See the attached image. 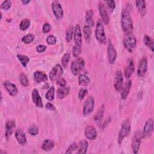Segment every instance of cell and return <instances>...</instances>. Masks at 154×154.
Instances as JSON below:
<instances>
[{
    "mask_svg": "<svg viewBox=\"0 0 154 154\" xmlns=\"http://www.w3.org/2000/svg\"><path fill=\"white\" fill-rule=\"evenodd\" d=\"M121 26L126 34H132L133 31V22L129 12L127 9H123L121 16Z\"/></svg>",
    "mask_w": 154,
    "mask_h": 154,
    "instance_id": "6da1fadb",
    "label": "cell"
},
{
    "mask_svg": "<svg viewBox=\"0 0 154 154\" xmlns=\"http://www.w3.org/2000/svg\"><path fill=\"white\" fill-rule=\"evenodd\" d=\"M131 123L129 119H126L125 120L122 124V127L120 128V130L119 131V135H118V143L119 144H121L122 143L123 139L126 138L130 133L131 132Z\"/></svg>",
    "mask_w": 154,
    "mask_h": 154,
    "instance_id": "7a4b0ae2",
    "label": "cell"
},
{
    "mask_svg": "<svg viewBox=\"0 0 154 154\" xmlns=\"http://www.w3.org/2000/svg\"><path fill=\"white\" fill-rule=\"evenodd\" d=\"M123 43L125 48L129 52H132L137 46V39L132 34H126Z\"/></svg>",
    "mask_w": 154,
    "mask_h": 154,
    "instance_id": "3957f363",
    "label": "cell"
},
{
    "mask_svg": "<svg viewBox=\"0 0 154 154\" xmlns=\"http://www.w3.org/2000/svg\"><path fill=\"white\" fill-rule=\"evenodd\" d=\"M95 37L98 42L101 44H105L106 42V35L102 22L100 19H99L96 23V27L95 30Z\"/></svg>",
    "mask_w": 154,
    "mask_h": 154,
    "instance_id": "277c9868",
    "label": "cell"
},
{
    "mask_svg": "<svg viewBox=\"0 0 154 154\" xmlns=\"http://www.w3.org/2000/svg\"><path fill=\"white\" fill-rule=\"evenodd\" d=\"M94 99L91 96L87 97L85 100L82 108V112L84 116H88L90 114L94 109Z\"/></svg>",
    "mask_w": 154,
    "mask_h": 154,
    "instance_id": "5b68a950",
    "label": "cell"
},
{
    "mask_svg": "<svg viewBox=\"0 0 154 154\" xmlns=\"http://www.w3.org/2000/svg\"><path fill=\"white\" fill-rule=\"evenodd\" d=\"M85 61L82 58H78L71 63V70L74 75H78L84 67Z\"/></svg>",
    "mask_w": 154,
    "mask_h": 154,
    "instance_id": "8992f818",
    "label": "cell"
},
{
    "mask_svg": "<svg viewBox=\"0 0 154 154\" xmlns=\"http://www.w3.org/2000/svg\"><path fill=\"white\" fill-rule=\"evenodd\" d=\"M142 138H143L142 132L139 130L137 131L135 133L134 137L132 138V149L134 153H138L140 149Z\"/></svg>",
    "mask_w": 154,
    "mask_h": 154,
    "instance_id": "52a82bcc",
    "label": "cell"
},
{
    "mask_svg": "<svg viewBox=\"0 0 154 154\" xmlns=\"http://www.w3.org/2000/svg\"><path fill=\"white\" fill-rule=\"evenodd\" d=\"M63 74V69L60 64H56L50 71L49 77L51 81H57Z\"/></svg>",
    "mask_w": 154,
    "mask_h": 154,
    "instance_id": "ba28073f",
    "label": "cell"
},
{
    "mask_svg": "<svg viewBox=\"0 0 154 154\" xmlns=\"http://www.w3.org/2000/svg\"><path fill=\"white\" fill-rule=\"evenodd\" d=\"M153 131V120L152 119H149L145 123L142 132L143 138H147L150 137Z\"/></svg>",
    "mask_w": 154,
    "mask_h": 154,
    "instance_id": "9c48e42d",
    "label": "cell"
},
{
    "mask_svg": "<svg viewBox=\"0 0 154 154\" xmlns=\"http://www.w3.org/2000/svg\"><path fill=\"white\" fill-rule=\"evenodd\" d=\"M147 60L146 57H142L138 62L137 67V75L139 77H143L147 72Z\"/></svg>",
    "mask_w": 154,
    "mask_h": 154,
    "instance_id": "30bf717a",
    "label": "cell"
},
{
    "mask_svg": "<svg viewBox=\"0 0 154 154\" xmlns=\"http://www.w3.org/2000/svg\"><path fill=\"white\" fill-rule=\"evenodd\" d=\"M52 9L53 13L57 20H60L63 16V10L62 7L58 1H54L52 3Z\"/></svg>",
    "mask_w": 154,
    "mask_h": 154,
    "instance_id": "8fae6325",
    "label": "cell"
},
{
    "mask_svg": "<svg viewBox=\"0 0 154 154\" xmlns=\"http://www.w3.org/2000/svg\"><path fill=\"white\" fill-rule=\"evenodd\" d=\"M15 128H16V122L14 120L10 119L6 122L5 128V137L7 140H9Z\"/></svg>",
    "mask_w": 154,
    "mask_h": 154,
    "instance_id": "7c38bea8",
    "label": "cell"
},
{
    "mask_svg": "<svg viewBox=\"0 0 154 154\" xmlns=\"http://www.w3.org/2000/svg\"><path fill=\"white\" fill-rule=\"evenodd\" d=\"M107 52H108V60L109 63L111 64L114 63L117 58V51L115 49L110 40H108V41Z\"/></svg>",
    "mask_w": 154,
    "mask_h": 154,
    "instance_id": "4fadbf2b",
    "label": "cell"
},
{
    "mask_svg": "<svg viewBox=\"0 0 154 154\" xmlns=\"http://www.w3.org/2000/svg\"><path fill=\"white\" fill-rule=\"evenodd\" d=\"M123 76L122 72L120 70L117 71L115 75L114 81V88L117 91H120L123 87Z\"/></svg>",
    "mask_w": 154,
    "mask_h": 154,
    "instance_id": "5bb4252c",
    "label": "cell"
},
{
    "mask_svg": "<svg viewBox=\"0 0 154 154\" xmlns=\"http://www.w3.org/2000/svg\"><path fill=\"white\" fill-rule=\"evenodd\" d=\"M84 134L85 137L90 140H94L97 137V131L96 128L94 126L90 125L85 127Z\"/></svg>",
    "mask_w": 154,
    "mask_h": 154,
    "instance_id": "9a60e30c",
    "label": "cell"
},
{
    "mask_svg": "<svg viewBox=\"0 0 154 154\" xmlns=\"http://www.w3.org/2000/svg\"><path fill=\"white\" fill-rule=\"evenodd\" d=\"M134 72V63L132 59L129 58L127 61V64L124 69V74L125 77L129 78Z\"/></svg>",
    "mask_w": 154,
    "mask_h": 154,
    "instance_id": "2e32d148",
    "label": "cell"
},
{
    "mask_svg": "<svg viewBox=\"0 0 154 154\" xmlns=\"http://www.w3.org/2000/svg\"><path fill=\"white\" fill-rule=\"evenodd\" d=\"M3 85L10 95L11 96H16L18 93V90L16 86L14 84L10 82V81H5L3 82Z\"/></svg>",
    "mask_w": 154,
    "mask_h": 154,
    "instance_id": "e0dca14e",
    "label": "cell"
},
{
    "mask_svg": "<svg viewBox=\"0 0 154 154\" xmlns=\"http://www.w3.org/2000/svg\"><path fill=\"white\" fill-rule=\"evenodd\" d=\"M99 10L100 15L101 16L103 22L105 24L108 25L109 22V17H108L106 8L105 7V5L102 2H99Z\"/></svg>",
    "mask_w": 154,
    "mask_h": 154,
    "instance_id": "ac0fdd59",
    "label": "cell"
},
{
    "mask_svg": "<svg viewBox=\"0 0 154 154\" xmlns=\"http://www.w3.org/2000/svg\"><path fill=\"white\" fill-rule=\"evenodd\" d=\"M31 95H32V99L33 103L35 104V105L38 108H43V105L42 100L38 93V90L35 88L33 89L31 93Z\"/></svg>",
    "mask_w": 154,
    "mask_h": 154,
    "instance_id": "d6986e66",
    "label": "cell"
},
{
    "mask_svg": "<svg viewBox=\"0 0 154 154\" xmlns=\"http://www.w3.org/2000/svg\"><path fill=\"white\" fill-rule=\"evenodd\" d=\"M74 42L75 45L81 46L82 45V33L80 26L76 25L74 30Z\"/></svg>",
    "mask_w": 154,
    "mask_h": 154,
    "instance_id": "ffe728a7",
    "label": "cell"
},
{
    "mask_svg": "<svg viewBox=\"0 0 154 154\" xmlns=\"http://www.w3.org/2000/svg\"><path fill=\"white\" fill-rule=\"evenodd\" d=\"M15 137L20 145H25L26 143V137L22 129H17L15 131Z\"/></svg>",
    "mask_w": 154,
    "mask_h": 154,
    "instance_id": "44dd1931",
    "label": "cell"
},
{
    "mask_svg": "<svg viewBox=\"0 0 154 154\" xmlns=\"http://www.w3.org/2000/svg\"><path fill=\"white\" fill-rule=\"evenodd\" d=\"M34 79L36 82L41 83L48 81V77L45 72L37 70L34 73Z\"/></svg>",
    "mask_w": 154,
    "mask_h": 154,
    "instance_id": "7402d4cb",
    "label": "cell"
},
{
    "mask_svg": "<svg viewBox=\"0 0 154 154\" xmlns=\"http://www.w3.org/2000/svg\"><path fill=\"white\" fill-rule=\"evenodd\" d=\"M132 82L131 80H128L126 82V83L123 85L121 89V97L122 99H126L127 96L129 93V91L131 87Z\"/></svg>",
    "mask_w": 154,
    "mask_h": 154,
    "instance_id": "603a6c76",
    "label": "cell"
},
{
    "mask_svg": "<svg viewBox=\"0 0 154 154\" xmlns=\"http://www.w3.org/2000/svg\"><path fill=\"white\" fill-rule=\"evenodd\" d=\"M136 6L142 16H145L146 13V2L144 0H138L135 1Z\"/></svg>",
    "mask_w": 154,
    "mask_h": 154,
    "instance_id": "cb8c5ba5",
    "label": "cell"
},
{
    "mask_svg": "<svg viewBox=\"0 0 154 154\" xmlns=\"http://www.w3.org/2000/svg\"><path fill=\"white\" fill-rule=\"evenodd\" d=\"M69 93V88L66 86L60 87L57 90V96L59 99H62L66 97Z\"/></svg>",
    "mask_w": 154,
    "mask_h": 154,
    "instance_id": "d4e9b609",
    "label": "cell"
},
{
    "mask_svg": "<svg viewBox=\"0 0 154 154\" xmlns=\"http://www.w3.org/2000/svg\"><path fill=\"white\" fill-rule=\"evenodd\" d=\"M88 143L87 140H82L78 143V153L85 154L87 153Z\"/></svg>",
    "mask_w": 154,
    "mask_h": 154,
    "instance_id": "484cf974",
    "label": "cell"
},
{
    "mask_svg": "<svg viewBox=\"0 0 154 154\" xmlns=\"http://www.w3.org/2000/svg\"><path fill=\"white\" fill-rule=\"evenodd\" d=\"M93 14H94L93 11L91 9H89L88 10H87L85 13V22L88 24L87 25L90 26H93L94 24V19H93Z\"/></svg>",
    "mask_w": 154,
    "mask_h": 154,
    "instance_id": "4316f807",
    "label": "cell"
},
{
    "mask_svg": "<svg viewBox=\"0 0 154 154\" xmlns=\"http://www.w3.org/2000/svg\"><path fill=\"white\" fill-rule=\"evenodd\" d=\"M54 147V143L52 140L50 139H46L45 141L43 142L41 148L42 150L45 151H49L52 150Z\"/></svg>",
    "mask_w": 154,
    "mask_h": 154,
    "instance_id": "83f0119b",
    "label": "cell"
},
{
    "mask_svg": "<svg viewBox=\"0 0 154 154\" xmlns=\"http://www.w3.org/2000/svg\"><path fill=\"white\" fill-rule=\"evenodd\" d=\"M144 42L145 45L152 51H154V42L153 38L147 34L144 35Z\"/></svg>",
    "mask_w": 154,
    "mask_h": 154,
    "instance_id": "f1b7e54d",
    "label": "cell"
},
{
    "mask_svg": "<svg viewBox=\"0 0 154 154\" xmlns=\"http://www.w3.org/2000/svg\"><path fill=\"white\" fill-rule=\"evenodd\" d=\"M104 111H105V106L104 105H102L97 111V112L96 113V114L94 116V120L96 122H100L102 121L103 117V114H104Z\"/></svg>",
    "mask_w": 154,
    "mask_h": 154,
    "instance_id": "f546056e",
    "label": "cell"
},
{
    "mask_svg": "<svg viewBox=\"0 0 154 154\" xmlns=\"http://www.w3.org/2000/svg\"><path fill=\"white\" fill-rule=\"evenodd\" d=\"M82 33L85 39V40L88 42H90L91 38V26L88 25H85L83 27L82 29Z\"/></svg>",
    "mask_w": 154,
    "mask_h": 154,
    "instance_id": "4dcf8cb0",
    "label": "cell"
},
{
    "mask_svg": "<svg viewBox=\"0 0 154 154\" xmlns=\"http://www.w3.org/2000/svg\"><path fill=\"white\" fill-rule=\"evenodd\" d=\"M90 80L89 78L84 74H81L78 77V82L80 85L87 86L89 84Z\"/></svg>",
    "mask_w": 154,
    "mask_h": 154,
    "instance_id": "1f68e13d",
    "label": "cell"
},
{
    "mask_svg": "<svg viewBox=\"0 0 154 154\" xmlns=\"http://www.w3.org/2000/svg\"><path fill=\"white\" fill-rule=\"evenodd\" d=\"M31 24V20L28 19H22L19 24V28L22 30V31H25L26 29H27Z\"/></svg>",
    "mask_w": 154,
    "mask_h": 154,
    "instance_id": "d6a6232c",
    "label": "cell"
},
{
    "mask_svg": "<svg viewBox=\"0 0 154 154\" xmlns=\"http://www.w3.org/2000/svg\"><path fill=\"white\" fill-rule=\"evenodd\" d=\"M17 59L19 60V61L20 62L21 64L24 67H26L27 64L29 61V58L27 56H26L25 55H22V54L17 55Z\"/></svg>",
    "mask_w": 154,
    "mask_h": 154,
    "instance_id": "836d02e7",
    "label": "cell"
},
{
    "mask_svg": "<svg viewBox=\"0 0 154 154\" xmlns=\"http://www.w3.org/2000/svg\"><path fill=\"white\" fill-rule=\"evenodd\" d=\"M73 33V26H69L66 30V40L67 42H70L72 39V36Z\"/></svg>",
    "mask_w": 154,
    "mask_h": 154,
    "instance_id": "e575fe53",
    "label": "cell"
},
{
    "mask_svg": "<svg viewBox=\"0 0 154 154\" xmlns=\"http://www.w3.org/2000/svg\"><path fill=\"white\" fill-rule=\"evenodd\" d=\"M54 94H55V88L54 87H51L45 94V97L47 100L52 101L54 99Z\"/></svg>",
    "mask_w": 154,
    "mask_h": 154,
    "instance_id": "d590c367",
    "label": "cell"
},
{
    "mask_svg": "<svg viewBox=\"0 0 154 154\" xmlns=\"http://www.w3.org/2000/svg\"><path fill=\"white\" fill-rule=\"evenodd\" d=\"M34 40V35L32 34H28L22 38V42L25 44H29Z\"/></svg>",
    "mask_w": 154,
    "mask_h": 154,
    "instance_id": "8d00e7d4",
    "label": "cell"
},
{
    "mask_svg": "<svg viewBox=\"0 0 154 154\" xmlns=\"http://www.w3.org/2000/svg\"><path fill=\"white\" fill-rule=\"evenodd\" d=\"M19 81H20L21 85L23 87H27L29 84L28 78H27L26 75L23 73H20V75L19 76Z\"/></svg>",
    "mask_w": 154,
    "mask_h": 154,
    "instance_id": "74e56055",
    "label": "cell"
},
{
    "mask_svg": "<svg viewBox=\"0 0 154 154\" xmlns=\"http://www.w3.org/2000/svg\"><path fill=\"white\" fill-rule=\"evenodd\" d=\"M69 60H70V54L69 52H67L64 54V55L61 58V64L63 67L64 68L67 67Z\"/></svg>",
    "mask_w": 154,
    "mask_h": 154,
    "instance_id": "f35d334b",
    "label": "cell"
},
{
    "mask_svg": "<svg viewBox=\"0 0 154 154\" xmlns=\"http://www.w3.org/2000/svg\"><path fill=\"white\" fill-rule=\"evenodd\" d=\"M81 46H79L77 45H75L73 46V49H72V54L74 57L77 58L78 57V56L79 55L81 51Z\"/></svg>",
    "mask_w": 154,
    "mask_h": 154,
    "instance_id": "ab89813d",
    "label": "cell"
},
{
    "mask_svg": "<svg viewBox=\"0 0 154 154\" xmlns=\"http://www.w3.org/2000/svg\"><path fill=\"white\" fill-rule=\"evenodd\" d=\"M106 4V6L108 7V10L110 11V12H112L113 10H114L115 8V7H116V4H115V1H113V0H111V1H106L105 2Z\"/></svg>",
    "mask_w": 154,
    "mask_h": 154,
    "instance_id": "60d3db41",
    "label": "cell"
},
{
    "mask_svg": "<svg viewBox=\"0 0 154 154\" xmlns=\"http://www.w3.org/2000/svg\"><path fill=\"white\" fill-rule=\"evenodd\" d=\"M46 41L48 45H55L57 42V38L56 37L53 35H49L46 37Z\"/></svg>",
    "mask_w": 154,
    "mask_h": 154,
    "instance_id": "b9f144b4",
    "label": "cell"
},
{
    "mask_svg": "<svg viewBox=\"0 0 154 154\" xmlns=\"http://www.w3.org/2000/svg\"><path fill=\"white\" fill-rule=\"evenodd\" d=\"M78 148V144L77 143H73L67 149L66 153H72L75 150H76Z\"/></svg>",
    "mask_w": 154,
    "mask_h": 154,
    "instance_id": "7bdbcfd3",
    "label": "cell"
},
{
    "mask_svg": "<svg viewBox=\"0 0 154 154\" xmlns=\"http://www.w3.org/2000/svg\"><path fill=\"white\" fill-rule=\"evenodd\" d=\"M11 6V1H4L1 4V9L7 10Z\"/></svg>",
    "mask_w": 154,
    "mask_h": 154,
    "instance_id": "ee69618b",
    "label": "cell"
},
{
    "mask_svg": "<svg viewBox=\"0 0 154 154\" xmlns=\"http://www.w3.org/2000/svg\"><path fill=\"white\" fill-rule=\"evenodd\" d=\"M88 94V90L86 88H82L79 90V93H78V97L80 100H83L84 98L86 96V95H87Z\"/></svg>",
    "mask_w": 154,
    "mask_h": 154,
    "instance_id": "f6af8a7d",
    "label": "cell"
},
{
    "mask_svg": "<svg viewBox=\"0 0 154 154\" xmlns=\"http://www.w3.org/2000/svg\"><path fill=\"white\" fill-rule=\"evenodd\" d=\"M28 132L31 135H36L38 132V128L35 125H32L28 128Z\"/></svg>",
    "mask_w": 154,
    "mask_h": 154,
    "instance_id": "bcb514c9",
    "label": "cell"
},
{
    "mask_svg": "<svg viewBox=\"0 0 154 154\" xmlns=\"http://www.w3.org/2000/svg\"><path fill=\"white\" fill-rule=\"evenodd\" d=\"M51 29V25L49 23H46L44 24L43 28H42V31L43 33H47L49 32L50 31Z\"/></svg>",
    "mask_w": 154,
    "mask_h": 154,
    "instance_id": "7dc6e473",
    "label": "cell"
},
{
    "mask_svg": "<svg viewBox=\"0 0 154 154\" xmlns=\"http://www.w3.org/2000/svg\"><path fill=\"white\" fill-rule=\"evenodd\" d=\"M45 107H46V108L47 109H48V110L52 111H56V108H55V106H54L52 103H51V102H48V103L46 104Z\"/></svg>",
    "mask_w": 154,
    "mask_h": 154,
    "instance_id": "c3c4849f",
    "label": "cell"
},
{
    "mask_svg": "<svg viewBox=\"0 0 154 154\" xmlns=\"http://www.w3.org/2000/svg\"><path fill=\"white\" fill-rule=\"evenodd\" d=\"M46 49V46L45 45H40L38 46H37L36 48V51L37 52H38V53H41L44 52L45 50Z\"/></svg>",
    "mask_w": 154,
    "mask_h": 154,
    "instance_id": "681fc988",
    "label": "cell"
},
{
    "mask_svg": "<svg viewBox=\"0 0 154 154\" xmlns=\"http://www.w3.org/2000/svg\"><path fill=\"white\" fill-rule=\"evenodd\" d=\"M57 84H58L60 87H64V86H66V81L64 78H60L57 81Z\"/></svg>",
    "mask_w": 154,
    "mask_h": 154,
    "instance_id": "f907efd6",
    "label": "cell"
},
{
    "mask_svg": "<svg viewBox=\"0 0 154 154\" xmlns=\"http://www.w3.org/2000/svg\"><path fill=\"white\" fill-rule=\"evenodd\" d=\"M22 2L24 4H27L30 2V1H22Z\"/></svg>",
    "mask_w": 154,
    "mask_h": 154,
    "instance_id": "816d5d0a",
    "label": "cell"
}]
</instances>
